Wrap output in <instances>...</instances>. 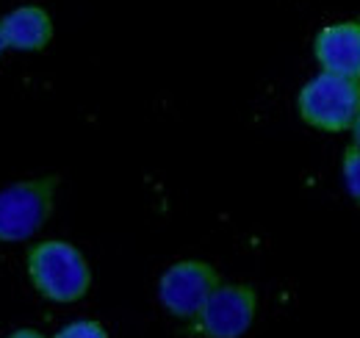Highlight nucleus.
<instances>
[{
  "label": "nucleus",
  "instance_id": "nucleus-1",
  "mask_svg": "<svg viewBox=\"0 0 360 338\" xmlns=\"http://www.w3.org/2000/svg\"><path fill=\"white\" fill-rule=\"evenodd\" d=\"M28 277L34 289L50 302H78L89 294L91 289V269L84 253L70 242H39L31 247L25 258Z\"/></svg>",
  "mask_w": 360,
  "mask_h": 338
},
{
  "label": "nucleus",
  "instance_id": "nucleus-2",
  "mask_svg": "<svg viewBox=\"0 0 360 338\" xmlns=\"http://www.w3.org/2000/svg\"><path fill=\"white\" fill-rule=\"evenodd\" d=\"M297 111L305 125L321 133H344L360 114V81L319 73L300 89Z\"/></svg>",
  "mask_w": 360,
  "mask_h": 338
},
{
  "label": "nucleus",
  "instance_id": "nucleus-3",
  "mask_svg": "<svg viewBox=\"0 0 360 338\" xmlns=\"http://www.w3.org/2000/svg\"><path fill=\"white\" fill-rule=\"evenodd\" d=\"M58 177L45 175L11 183L0 192V244L28 242L37 236L53 213Z\"/></svg>",
  "mask_w": 360,
  "mask_h": 338
},
{
  "label": "nucleus",
  "instance_id": "nucleus-4",
  "mask_svg": "<svg viewBox=\"0 0 360 338\" xmlns=\"http://www.w3.org/2000/svg\"><path fill=\"white\" fill-rule=\"evenodd\" d=\"M258 294L244 283H219L202 311L188 322L191 336L241 338L255 322Z\"/></svg>",
  "mask_w": 360,
  "mask_h": 338
},
{
  "label": "nucleus",
  "instance_id": "nucleus-5",
  "mask_svg": "<svg viewBox=\"0 0 360 338\" xmlns=\"http://www.w3.org/2000/svg\"><path fill=\"white\" fill-rule=\"evenodd\" d=\"M219 272L205 261H178L172 263L158 280V299L161 305L183 322H191L208 296L219 286Z\"/></svg>",
  "mask_w": 360,
  "mask_h": 338
},
{
  "label": "nucleus",
  "instance_id": "nucleus-6",
  "mask_svg": "<svg viewBox=\"0 0 360 338\" xmlns=\"http://www.w3.org/2000/svg\"><path fill=\"white\" fill-rule=\"evenodd\" d=\"M314 58L321 73L360 81V20L324 25L314 39Z\"/></svg>",
  "mask_w": 360,
  "mask_h": 338
},
{
  "label": "nucleus",
  "instance_id": "nucleus-7",
  "mask_svg": "<svg viewBox=\"0 0 360 338\" xmlns=\"http://www.w3.org/2000/svg\"><path fill=\"white\" fill-rule=\"evenodd\" d=\"M6 47L22 53H39L53 39V20L39 6H20L0 20Z\"/></svg>",
  "mask_w": 360,
  "mask_h": 338
},
{
  "label": "nucleus",
  "instance_id": "nucleus-8",
  "mask_svg": "<svg viewBox=\"0 0 360 338\" xmlns=\"http://www.w3.org/2000/svg\"><path fill=\"white\" fill-rule=\"evenodd\" d=\"M341 177H344L347 194L360 206V147L358 144L347 147V153H344V158H341Z\"/></svg>",
  "mask_w": 360,
  "mask_h": 338
},
{
  "label": "nucleus",
  "instance_id": "nucleus-9",
  "mask_svg": "<svg viewBox=\"0 0 360 338\" xmlns=\"http://www.w3.org/2000/svg\"><path fill=\"white\" fill-rule=\"evenodd\" d=\"M56 338H108V333L94 319H78V322H70L67 327H61Z\"/></svg>",
  "mask_w": 360,
  "mask_h": 338
},
{
  "label": "nucleus",
  "instance_id": "nucleus-10",
  "mask_svg": "<svg viewBox=\"0 0 360 338\" xmlns=\"http://www.w3.org/2000/svg\"><path fill=\"white\" fill-rule=\"evenodd\" d=\"M8 338H45L39 330H31V327H22V330H17V333H11Z\"/></svg>",
  "mask_w": 360,
  "mask_h": 338
},
{
  "label": "nucleus",
  "instance_id": "nucleus-11",
  "mask_svg": "<svg viewBox=\"0 0 360 338\" xmlns=\"http://www.w3.org/2000/svg\"><path fill=\"white\" fill-rule=\"evenodd\" d=\"M349 133H352V144L360 147V114H358V120L352 123V127H349Z\"/></svg>",
  "mask_w": 360,
  "mask_h": 338
},
{
  "label": "nucleus",
  "instance_id": "nucleus-12",
  "mask_svg": "<svg viewBox=\"0 0 360 338\" xmlns=\"http://www.w3.org/2000/svg\"><path fill=\"white\" fill-rule=\"evenodd\" d=\"M3 50H6V39H3V31H0V56H3Z\"/></svg>",
  "mask_w": 360,
  "mask_h": 338
}]
</instances>
